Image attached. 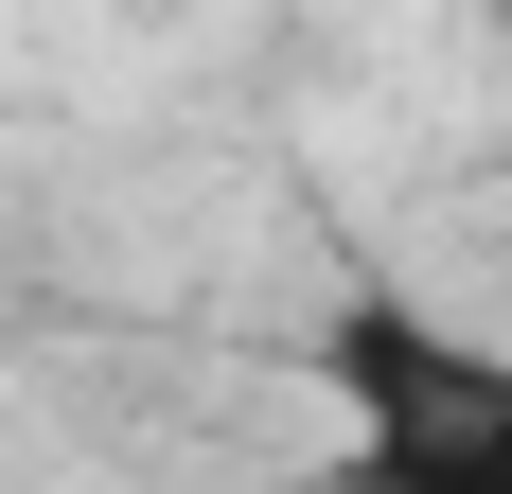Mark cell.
<instances>
[{
	"mask_svg": "<svg viewBox=\"0 0 512 494\" xmlns=\"http://www.w3.org/2000/svg\"><path fill=\"white\" fill-rule=\"evenodd\" d=\"M318 406H336V494H512V336L354 283L318 318Z\"/></svg>",
	"mask_w": 512,
	"mask_h": 494,
	"instance_id": "cell-1",
	"label": "cell"
}]
</instances>
